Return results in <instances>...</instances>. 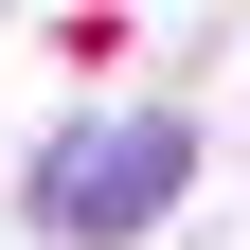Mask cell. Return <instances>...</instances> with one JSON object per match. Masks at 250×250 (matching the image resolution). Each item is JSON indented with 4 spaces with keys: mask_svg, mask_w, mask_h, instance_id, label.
I'll return each mask as SVG.
<instances>
[{
    "mask_svg": "<svg viewBox=\"0 0 250 250\" xmlns=\"http://www.w3.org/2000/svg\"><path fill=\"white\" fill-rule=\"evenodd\" d=\"M179 179H197V125H179V107H107V125H72V143L36 161V232H72V250H125L143 214L179 197Z\"/></svg>",
    "mask_w": 250,
    "mask_h": 250,
    "instance_id": "6da1fadb",
    "label": "cell"
}]
</instances>
